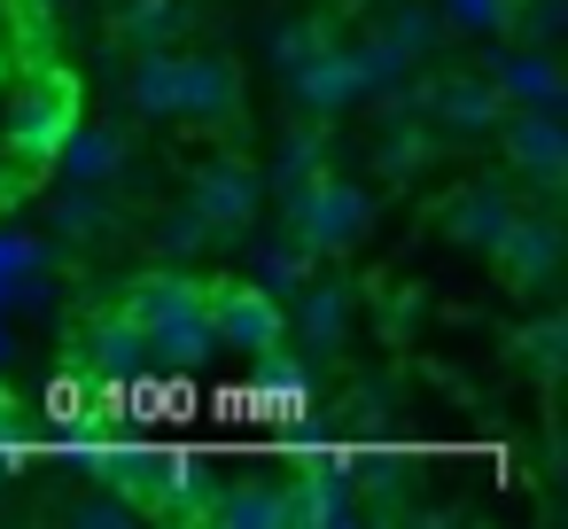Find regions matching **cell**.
I'll return each mask as SVG.
<instances>
[{
  "mask_svg": "<svg viewBox=\"0 0 568 529\" xmlns=\"http://www.w3.org/2000/svg\"><path fill=\"white\" fill-rule=\"evenodd\" d=\"M125 319H133V335H141V350L156 366H203V358H219L211 281H195V273H149V281H133Z\"/></svg>",
  "mask_w": 568,
  "mask_h": 529,
  "instance_id": "1",
  "label": "cell"
},
{
  "mask_svg": "<svg viewBox=\"0 0 568 529\" xmlns=\"http://www.w3.org/2000/svg\"><path fill=\"white\" fill-rule=\"evenodd\" d=\"M374 226V195L343 172H312L296 195H288V242L320 265V257H351Z\"/></svg>",
  "mask_w": 568,
  "mask_h": 529,
  "instance_id": "2",
  "label": "cell"
},
{
  "mask_svg": "<svg viewBox=\"0 0 568 529\" xmlns=\"http://www.w3.org/2000/svg\"><path fill=\"white\" fill-rule=\"evenodd\" d=\"M397 102L420 110L436 141H444V133H452V141H483V133L506 118V102H498V87H490L483 71H444V79L413 71V79L397 87Z\"/></svg>",
  "mask_w": 568,
  "mask_h": 529,
  "instance_id": "3",
  "label": "cell"
},
{
  "mask_svg": "<svg viewBox=\"0 0 568 529\" xmlns=\"http://www.w3.org/2000/svg\"><path fill=\"white\" fill-rule=\"evenodd\" d=\"M490 133L506 141V180H521L537 203H560V187H568V133H560V110H506Z\"/></svg>",
  "mask_w": 568,
  "mask_h": 529,
  "instance_id": "4",
  "label": "cell"
},
{
  "mask_svg": "<svg viewBox=\"0 0 568 529\" xmlns=\"http://www.w3.org/2000/svg\"><path fill=\"white\" fill-rule=\"evenodd\" d=\"M211 327H219V350L273 358L281 335H288V312H281V296L257 288V281H211Z\"/></svg>",
  "mask_w": 568,
  "mask_h": 529,
  "instance_id": "5",
  "label": "cell"
},
{
  "mask_svg": "<svg viewBox=\"0 0 568 529\" xmlns=\"http://www.w3.org/2000/svg\"><path fill=\"white\" fill-rule=\"evenodd\" d=\"M288 102H296V118H312V125L351 118V110L366 102V79H358L351 48H343V40H327L320 55H304V63L288 71Z\"/></svg>",
  "mask_w": 568,
  "mask_h": 529,
  "instance_id": "6",
  "label": "cell"
},
{
  "mask_svg": "<svg viewBox=\"0 0 568 529\" xmlns=\"http://www.w3.org/2000/svg\"><path fill=\"white\" fill-rule=\"evenodd\" d=\"M257 172L242 164V156H219V164H203L195 180H187V211L211 226V242H242L250 234V218H257Z\"/></svg>",
  "mask_w": 568,
  "mask_h": 529,
  "instance_id": "7",
  "label": "cell"
},
{
  "mask_svg": "<svg viewBox=\"0 0 568 529\" xmlns=\"http://www.w3.org/2000/svg\"><path fill=\"white\" fill-rule=\"evenodd\" d=\"M273 482H281V521H288V529H335V521H358L351 475H343L335 451H320V459H304V467H288V475H273Z\"/></svg>",
  "mask_w": 568,
  "mask_h": 529,
  "instance_id": "8",
  "label": "cell"
},
{
  "mask_svg": "<svg viewBox=\"0 0 568 529\" xmlns=\"http://www.w3.org/2000/svg\"><path fill=\"white\" fill-rule=\"evenodd\" d=\"M483 79L498 87L506 110H560V102H568V79H560L552 48H529V40L490 48V55H483Z\"/></svg>",
  "mask_w": 568,
  "mask_h": 529,
  "instance_id": "9",
  "label": "cell"
},
{
  "mask_svg": "<svg viewBox=\"0 0 568 529\" xmlns=\"http://www.w3.org/2000/svg\"><path fill=\"white\" fill-rule=\"evenodd\" d=\"M242 110V63L219 48H180V118L187 125H234Z\"/></svg>",
  "mask_w": 568,
  "mask_h": 529,
  "instance_id": "10",
  "label": "cell"
},
{
  "mask_svg": "<svg viewBox=\"0 0 568 529\" xmlns=\"http://www.w3.org/2000/svg\"><path fill=\"white\" fill-rule=\"evenodd\" d=\"M490 265H498L514 288H552V273H560V211H552V203L514 211V226H506V242L490 250Z\"/></svg>",
  "mask_w": 568,
  "mask_h": 529,
  "instance_id": "11",
  "label": "cell"
},
{
  "mask_svg": "<svg viewBox=\"0 0 568 529\" xmlns=\"http://www.w3.org/2000/svg\"><path fill=\"white\" fill-rule=\"evenodd\" d=\"M514 211H521V203H514V180H467V187H452V195H444V234L490 257V250L506 242Z\"/></svg>",
  "mask_w": 568,
  "mask_h": 529,
  "instance_id": "12",
  "label": "cell"
},
{
  "mask_svg": "<svg viewBox=\"0 0 568 529\" xmlns=\"http://www.w3.org/2000/svg\"><path fill=\"white\" fill-rule=\"evenodd\" d=\"M55 164H63L71 187H110L133 164V141H125V125H71L55 141Z\"/></svg>",
  "mask_w": 568,
  "mask_h": 529,
  "instance_id": "13",
  "label": "cell"
},
{
  "mask_svg": "<svg viewBox=\"0 0 568 529\" xmlns=\"http://www.w3.org/2000/svg\"><path fill=\"white\" fill-rule=\"evenodd\" d=\"M288 319H296V335H304L312 358H335V350L351 343V288L312 273V281L296 288V312H288Z\"/></svg>",
  "mask_w": 568,
  "mask_h": 529,
  "instance_id": "14",
  "label": "cell"
},
{
  "mask_svg": "<svg viewBox=\"0 0 568 529\" xmlns=\"http://www.w3.org/2000/svg\"><path fill=\"white\" fill-rule=\"evenodd\" d=\"M203 521H226V529H288L281 521V482L273 475H219L211 498H203Z\"/></svg>",
  "mask_w": 568,
  "mask_h": 529,
  "instance_id": "15",
  "label": "cell"
},
{
  "mask_svg": "<svg viewBox=\"0 0 568 529\" xmlns=\"http://www.w3.org/2000/svg\"><path fill=\"white\" fill-rule=\"evenodd\" d=\"M125 110L133 118H180V48H141L125 71Z\"/></svg>",
  "mask_w": 568,
  "mask_h": 529,
  "instance_id": "16",
  "label": "cell"
},
{
  "mask_svg": "<svg viewBox=\"0 0 568 529\" xmlns=\"http://www.w3.org/2000/svg\"><path fill=\"white\" fill-rule=\"evenodd\" d=\"M312 172H327V133L304 118V125H288V133H281V149H273V187H281V195H296Z\"/></svg>",
  "mask_w": 568,
  "mask_h": 529,
  "instance_id": "17",
  "label": "cell"
},
{
  "mask_svg": "<svg viewBox=\"0 0 568 529\" xmlns=\"http://www.w3.org/2000/svg\"><path fill=\"white\" fill-rule=\"evenodd\" d=\"M118 40L125 48H180L187 40V9L180 0H133V9L118 17Z\"/></svg>",
  "mask_w": 568,
  "mask_h": 529,
  "instance_id": "18",
  "label": "cell"
},
{
  "mask_svg": "<svg viewBox=\"0 0 568 529\" xmlns=\"http://www.w3.org/2000/svg\"><path fill=\"white\" fill-rule=\"evenodd\" d=\"M327 40H335V24H327V17H273V32H265V63L288 79V71H296L304 55H320Z\"/></svg>",
  "mask_w": 568,
  "mask_h": 529,
  "instance_id": "19",
  "label": "cell"
},
{
  "mask_svg": "<svg viewBox=\"0 0 568 529\" xmlns=\"http://www.w3.org/2000/svg\"><path fill=\"white\" fill-rule=\"evenodd\" d=\"M250 281L257 288H273V296H296L304 281H312V257L281 234V242H257V257H250Z\"/></svg>",
  "mask_w": 568,
  "mask_h": 529,
  "instance_id": "20",
  "label": "cell"
},
{
  "mask_svg": "<svg viewBox=\"0 0 568 529\" xmlns=\"http://www.w3.org/2000/svg\"><path fill=\"white\" fill-rule=\"evenodd\" d=\"M436 17H444L452 40H506L514 0H436Z\"/></svg>",
  "mask_w": 568,
  "mask_h": 529,
  "instance_id": "21",
  "label": "cell"
},
{
  "mask_svg": "<svg viewBox=\"0 0 568 529\" xmlns=\"http://www.w3.org/2000/svg\"><path fill=\"white\" fill-rule=\"evenodd\" d=\"M55 226H63V242H102V234H110V203H102V187H71L63 211H55Z\"/></svg>",
  "mask_w": 568,
  "mask_h": 529,
  "instance_id": "22",
  "label": "cell"
},
{
  "mask_svg": "<svg viewBox=\"0 0 568 529\" xmlns=\"http://www.w3.org/2000/svg\"><path fill=\"white\" fill-rule=\"evenodd\" d=\"M560 343H568V327H560L552 312L521 335V350H529V366H537V382H545V389H552V374H560Z\"/></svg>",
  "mask_w": 568,
  "mask_h": 529,
  "instance_id": "23",
  "label": "cell"
},
{
  "mask_svg": "<svg viewBox=\"0 0 568 529\" xmlns=\"http://www.w3.org/2000/svg\"><path fill=\"white\" fill-rule=\"evenodd\" d=\"M156 242H164V257H195V250H219V242H211V226H203V218H195L187 203H180V211L164 218V234H156Z\"/></svg>",
  "mask_w": 568,
  "mask_h": 529,
  "instance_id": "24",
  "label": "cell"
},
{
  "mask_svg": "<svg viewBox=\"0 0 568 529\" xmlns=\"http://www.w3.org/2000/svg\"><path fill=\"white\" fill-rule=\"evenodd\" d=\"M63 513H71L79 529H125V521H133L141 506H133L125 490H110V498H79V506H63Z\"/></svg>",
  "mask_w": 568,
  "mask_h": 529,
  "instance_id": "25",
  "label": "cell"
},
{
  "mask_svg": "<svg viewBox=\"0 0 568 529\" xmlns=\"http://www.w3.org/2000/svg\"><path fill=\"white\" fill-rule=\"evenodd\" d=\"M351 9H382V0H351Z\"/></svg>",
  "mask_w": 568,
  "mask_h": 529,
  "instance_id": "26",
  "label": "cell"
}]
</instances>
